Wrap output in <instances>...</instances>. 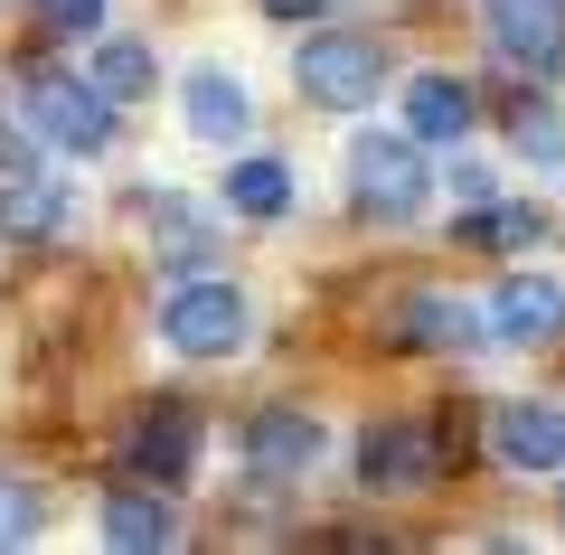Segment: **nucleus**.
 Wrapping results in <instances>:
<instances>
[{
  "mask_svg": "<svg viewBox=\"0 0 565 555\" xmlns=\"http://www.w3.org/2000/svg\"><path fill=\"white\" fill-rule=\"evenodd\" d=\"M424 199H434V170H424L415 132H359L349 141V207H359L367 226L424 217Z\"/></svg>",
  "mask_w": 565,
  "mask_h": 555,
  "instance_id": "f257e3e1",
  "label": "nucleus"
},
{
  "mask_svg": "<svg viewBox=\"0 0 565 555\" xmlns=\"http://www.w3.org/2000/svg\"><path fill=\"white\" fill-rule=\"evenodd\" d=\"M292 85H302V104H321V114H367L386 85V47L359 39V29H321V39H302V57H292Z\"/></svg>",
  "mask_w": 565,
  "mask_h": 555,
  "instance_id": "f03ea898",
  "label": "nucleus"
},
{
  "mask_svg": "<svg viewBox=\"0 0 565 555\" xmlns=\"http://www.w3.org/2000/svg\"><path fill=\"white\" fill-rule=\"evenodd\" d=\"M245 330H255V301H245L236 282H217V274H189L180 292L161 301V339L180 357H236Z\"/></svg>",
  "mask_w": 565,
  "mask_h": 555,
  "instance_id": "7ed1b4c3",
  "label": "nucleus"
},
{
  "mask_svg": "<svg viewBox=\"0 0 565 555\" xmlns=\"http://www.w3.org/2000/svg\"><path fill=\"white\" fill-rule=\"evenodd\" d=\"M29 122H39L57 151H76V160H95V151H114V104L95 95V76H29Z\"/></svg>",
  "mask_w": 565,
  "mask_h": 555,
  "instance_id": "20e7f679",
  "label": "nucleus"
},
{
  "mask_svg": "<svg viewBox=\"0 0 565 555\" xmlns=\"http://www.w3.org/2000/svg\"><path fill=\"white\" fill-rule=\"evenodd\" d=\"M490 47L519 76H556L565 66V0H490Z\"/></svg>",
  "mask_w": 565,
  "mask_h": 555,
  "instance_id": "39448f33",
  "label": "nucleus"
},
{
  "mask_svg": "<svg viewBox=\"0 0 565 555\" xmlns=\"http://www.w3.org/2000/svg\"><path fill=\"white\" fill-rule=\"evenodd\" d=\"M330 452L321 415H302V405H274V415L245 424V461H255V480H311Z\"/></svg>",
  "mask_w": 565,
  "mask_h": 555,
  "instance_id": "423d86ee",
  "label": "nucleus"
},
{
  "mask_svg": "<svg viewBox=\"0 0 565 555\" xmlns=\"http://www.w3.org/2000/svg\"><path fill=\"white\" fill-rule=\"evenodd\" d=\"M424 480H434V434H424V424H367L359 434V490L405 499V490H424Z\"/></svg>",
  "mask_w": 565,
  "mask_h": 555,
  "instance_id": "0eeeda50",
  "label": "nucleus"
},
{
  "mask_svg": "<svg viewBox=\"0 0 565 555\" xmlns=\"http://www.w3.org/2000/svg\"><path fill=\"white\" fill-rule=\"evenodd\" d=\"M481 330L509 339V349H546V339L565 330V282H546V274H509L500 292H490Z\"/></svg>",
  "mask_w": 565,
  "mask_h": 555,
  "instance_id": "6e6552de",
  "label": "nucleus"
},
{
  "mask_svg": "<svg viewBox=\"0 0 565 555\" xmlns=\"http://www.w3.org/2000/svg\"><path fill=\"white\" fill-rule=\"evenodd\" d=\"M132 217H141V236H151L161 264H207V245H217V217H207L199 199H170V189L132 199Z\"/></svg>",
  "mask_w": 565,
  "mask_h": 555,
  "instance_id": "1a4fd4ad",
  "label": "nucleus"
},
{
  "mask_svg": "<svg viewBox=\"0 0 565 555\" xmlns=\"http://www.w3.org/2000/svg\"><path fill=\"white\" fill-rule=\"evenodd\" d=\"M490 452L509 471H565V405H509L490 424Z\"/></svg>",
  "mask_w": 565,
  "mask_h": 555,
  "instance_id": "9d476101",
  "label": "nucleus"
},
{
  "mask_svg": "<svg viewBox=\"0 0 565 555\" xmlns=\"http://www.w3.org/2000/svg\"><path fill=\"white\" fill-rule=\"evenodd\" d=\"M180 104H189V132H199L207 151H236L245 122H255V104H245V85L226 76V66H199V76L180 85Z\"/></svg>",
  "mask_w": 565,
  "mask_h": 555,
  "instance_id": "9b49d317",
  "label": "nucleus"
},
{
  "mask_svg": "<svg viewBox=\"0 0 565 555\" xmlns=\"http://www.w3.org/2000/svg\"><path fill=\"white\" fill-rule=\"evenodd\" d=\"M189 452H199V424H189L180 405H151V415H132V424H122V461H132V471L180 480V471H189Z\"/></svg>",
  "mask_w": 565,
  "mask_h": 555,
  "instance_id": "f8f14e48",
  "label": "nucleus"
},
{
  "mask_svg": "<svg viewBox=\"0 0 565 555\" xmlns=\"http://www.w3.org/2000/svg\"><path fill=\"white\" fill-rule=\"evenodd\" d=\"M57 226H66L57 179H39V170H0V236H10V245H47Z\"/></svg>",
  "mask_w": 565,
  "mask_h": 555,
  "instance_id": "ddd939ff",
  "label": "nucleus"
},
{
  "mask_svg": "<svg viewBox=\"0 0 565 555\" xmlns=\"http://www.w3.org/2000/svg\"><path fill=\"white\" fill-rule=\"evenodd\" d=\"M405 132H415L424 151L462 141L471 132V85L462 76H415V85H405Z\"/></svg>",
  "mask_w": 565,
  "mask_h": 555,
  "instance_id": "4468645a",
  "label": "nucleus"
},
{
  "mask_svg": "<svg viewBox=\"0 0 565 555\" xmlns=\"http://www.w3.org/2000/svg\"><path fill=\"white\" fill-rule=\"evenodd\" d=\"M226 207H236V217H255V226L292 217V170H282L274 151H245V160H226Z\"/></svg>",
  "mask_w": 565,
  "mask_h": 555,
  "instance_id": "2eb2a0df",
  "label": "nucleus"
},
{
  "mask_svg": "<svg viewBox=\"0 0 565 555\" xmlns=\"http://www.w3.org/2000/svg\"><path fill=\"white\" fill-rule=\"evenodd\" d=\"M104 546L114 555H161V546H180V517L161 499H141V490H114L104 499Z\"/></svg>",
  "mask_w": 565,
  "mask_h": 555,
  "instance_id": "dca6fc26",
  "label": "nucleus"
},
{
  "mask_svg": "<svg viewBox=\"0 0 565 555\" xmlns=\"http://www.w3.org/2000/svg\"><path fill=\"white\" fill-rule=\"evenodd\" d=\"M405 339H415V349H471V339H481V311H471L462 292H415L405 301Z\"/></svg>",
  "mask_w": 565,
  "mask_h": 555,
  "instance_id": "f3484780",
  "label": "nucleus"
},
{
  "mask_svg": "<svg viewBox=\"0 0 565 555\" xmlns=\"http://www.w3.org/2000/svg\"><path fill=\"white\" fill-rule=\"evenodd\" d=\"M85 76H95V95H104V104H141L161 66H151V47H141V39H104Z\"/></svg>",
  "mask_w": 565,
  "mask_h": 555,
  "instance_id": "a211bd4d",
  "label": "nucleus"
},
{
  "mask_svg": "<svg viewBox=\"0 0 565 555\" xmlns=\"http://www.w3.org/2000/svg\"><path fill=\"white\" fill-rule=\"evenodd\" d=\"M509 151H527L537 170H556V160H565V114L546 95H519V104H509Z\"/></svg>",
  "mask_w": 565,
  "mask_h": 555,
  "instance_id": "6ab92c4d",
  "label": "nucleus"
},
{
  "mask_svg": "<svg viewBox=\"0 0 565 555\" xmlns=\"http://www.w3.org/2000/svg\"><path fill=\"white\" fill-rule=\"evenodd\" d=\"M452 236H462V245H490V255H527V245L546 236V217H537V207H481V217H462Z\"/></svg>",
  "mask_w": 565,
  "mask_h": 555,
  "instance_id": "aec40b11",
  "label": "nucleus"
},
{
  "mask_svg": "<svg viewBox=\"0 0 565 555\" xmlns=\"http://www.w3.org/2000/svg\"><path fill=\"white\" fill-rule=\"evenodd\" d=\"M39 517H47V499L29 490V480H0V546H29Z\"/></svg>",
  "mask_w": 565,
  "mask_h": 555,
  "instance_id": "412c9836",
  "label": "nucleus"
},
{
  "mask_svg": "<svg viewBox=\"0 0 565 555\" xmlns=\"http://www.w3.org/2000/svg\"><path fill=\"white\" fill-rule=\"evenodd\" d=\"M39 10V29H57V39H95L104 29V0H29Z\"/></svg>",
  "mask_w": 565,
  "mask_h": 555,
  "instance_id": "4be33fe9",
  "label": "nucleus"
},
{
  "mask_svg": "<svg viewBox=\"0 0 565 555\" xmlns=\"http://www.w3.org/2000/svg\"><path fill=\"white\" fill-rule=\"evenodd\" d=\"M0 170H29V141L10 132V122H0Z\"/></svg>",
  "mask_w": 565,
  "mask_h": 555,
  "instance_id": "5701e85b",
  "label": "nucleus"
},
{
  "mask_svg": "<svg viewBox=\"0 0 565 555\" xmlns=\"http://www.w3.org/2000/svg\"><path fill=\"white\" fill-rule=\"evenodd\" d=\"M264 10H274V20H311V10H321V0H264Z\"/></svg>",
  "mask_w": 565,
  "mask_h": 555,
  "instance_id": "b1692460",
  "label": "nucleus"
}]
</instances>
